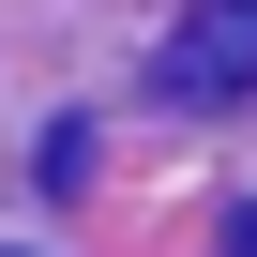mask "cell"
Returning <instances> with one entry per match:
<instances>
[{
  "mask_svg": "<svg viewBox=\"0 0 257 257\" xmlns=\"http://www.w3.org/2000/svg\"><path fill=\"white\" fill-rule=\"evenodd\" d=\"M242 76H257V0H197V16L167 31V61H152L167 106H227Z\"/></svg>",
  "mask_w": 257,
  "mask_h": 257,
  "instance_id": "6da1fadb",
  "label": "cell"
},
{
  "mask_svg": "<svg viewBox=\"0 0 257 257\" xmlns=\"http://www.w3.org/2000/svg\"><path fill=\"white\" fill-rule=\"evenodd\" d=\"M212 257H257V197H242V212H227V227H212Z\"/></svg>",
  "mask_w": 257,
  "mask_h": 257,
  "instance_id": "7a4b0ae2",
  "label": "cell"
}]
</instances>
